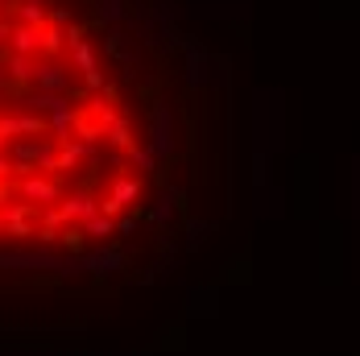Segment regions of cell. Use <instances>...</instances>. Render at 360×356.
<instances>
[{
	"mask_svg": "<svg viewBox=\"0 0 360 356\" xmlns=\"http://www.w3.org/2000/svg\"><path fill=\"white\" fill-rule=\"evenodd\" d=\"M8 174H13V162H8V158L0 153V178H8Z\"/></svg>",
	"mask_w": 360,
	"mask_h": 356,
	"instance_id": "obj_17",
	"label": "cell"
},
{
	"mask_svg": "<svg viewBox=\"0 0 360 356\" xmlns=\"http://www.w3.org/2000/svg\"><path fill=\"white\" fill-rule=\"evenodd\" d=\"M17 195H21V199H30V203H58V195H63V182H58V178H41V174L34 170V174L21 178Z\"/></svg>",
	"mask_w": 360,
	"mask_h": 356,
	"instance_id": "obj_2",
	"label": "cell"
},
{
	"mask_svg": "<svg viewBox=\"0 0 360 356\" xmlns=\"http://www.w3.org/2000/svg\"><path fill=\"white\" fill-rule=\"evenodd\" d=\"M8 79H13V83H30V79H34L30 54H13V58H8Z\"/></svg>",
	"mask_w": 360,
	"mask_h": 356,
	"instance_id": "obj_13",
	"label": "cell"
},
{
	"mask_svg": "<svg viewBox=\"0 0 360 356\" xmlns=\"http://www.w3.org/2000/svg\"><path fill=\"white\" fill-rule=\"evenodd\" d=\"M124 153H129V162H133L137 170H145V174H158V153H153V149H141V145L133 141Z\"/></svg>",
	"mask_w": 360,
	"mask_h": 356,
	"instance_id": "obj_12",
	"label": "cell"
},
{
	"mask_svg": "<svg viewBox=\"0 0 360 356\" xmlns=\"http://www.w3.org/2000/svg\"><path fill=\"white\" fill-rule=\"evenodd\" d=\"M104 141H108L112 149H129V145H133V125H129L124 116H116L108 129H104Z\"/></svg>",
	"mask_w": 360,
	"mask_h": 356,
	"instance_id": "obj_11",
	"label": "cell"
},
{
	"mask_svg": "<svg viewBox=\"0 0 360 356\" xmlns=\"http://www.w3.org/2000/svg\"><path fill=\"white\" fill-rule=\"evenodd\" d=\"M17 21H21V25H37V30H41V25H46V8H41V4H34V0H30V4H17Z\"/></svg>",
	"mask_w": 360,
	"mask_h": 356,
	"instance_id": "obj_14",
	"label": "cell"
},
{
	"mask_svg": "<svg viewBox=\"0 0 360 356\" xmlns=\"http://www.w3.org/2000/svg\"><path fill=\"white\" fill-rule=\"evenodd\" d=\"M133 228H137V215H120V220H116V232H120V236H129Z\"/></svg>",
	"mask_w": 360,
	"mask_h": 356,
	"instance_id": "obj_16",
	"label": "cell"
},
{
	"mask_svg": "<svg viewBox=\"0 0 360 356\" xmlns=\"http://www.w3.org/2000/svg\"><path fill=\"white\" fill-rule=\"evenodd\" d=\"M0 228H4L8 236H34V224H30V215H25V203H8L4 215H0Z\"/></svg>",
	"mask_w": 360,
	"mask_h": 356,
	"instance_id": "obj_6",
	"label": "cell"
},
{
	"mask_svg": "<svg viewBox=\"0 0 360 356\" xmlns=\"http://www.w3.org/2000/svg\"><path fill=\"white\" fill-rule=\"evenodd\" d=\"M137 199H141V178L116 174V178H112V186H108V199H100V212L116 220L120 212L137 208Z\"/></svg>",
	"mask_w": 360,
	"mask_h": 356,
	"instance_id": "obj_1",
	"label": "cell"
},
{
	"mask_svg": "<svg viewBox=\"0 0 360 356\" xmlns=\"http://www.w3.org/2000/svg\"><path fill=\"white\" fill-rule=\"evenodd\" d=\"M75 112H79V108H71V100L54 96V104H50V125H46V129H54V133H58V141H67V137H71Z\"/></svg>",
	"mask_w": 360,
	"mask_h": 356,
	"instance_id": "obj_5",
	"label": "cell"
},
{
	"mask_svg": "<svg viewBox=\"0 0 360 356\" xmlns=\"http://www.w3.org/2000/svg\"><path fill=\"white\" fill-rule=\"evenodd\" d=\"M8 46H13V54H37L41 50V30L37 25H17L8 34Z\"/></svg>",
	"mask_w": 360,
	"mask_h": 356,
	"instance_id": "obj_8",
	"label": "cell"
},
{
	"mask_svg": "<svg viewBox=\"0 0 360 356\" xmlns=\"http://www.w3.org/2000/svg\"><path fill=\"white\" fill-rule=\"evenodd\" d=\"M58 212H63V220H67V224H83L87 215L100 212V203H96V199H91V191L83 186V191H75V195H67V199L58 203Z\"/></svg>",
	"mask_w": 360,
	"mask_h": 356,
	"instance_id": "obj_3",
	"label": "cell"
},
{
	"mask_svg": "<svg viewBox=\"0 0 360 356\" xmlns=\"http://www.w3.org/2000/svg\"><path fill=\"white\" fill-rule=\"evenodd\" d=\"M34 83L41 91H63L67 87V71L58 63H41V67H34Z\"/></svg>",
	"mask_w": 360,
	"mask_h": 356,
	"instance_id": "obj_9",
	"label": "cell"
},
{
	"mask_svg": "<svg viewBox=\"0 0 360 356\" xmlns=\"http://www.w3.org/2000/svg\"><path fill=\"white\" fill-rule=\"evenodd\" d=\"M83 265L96 274V278H104V274H116V269H124V253L120 249H96L83 257Z\"/></svg>",
	"mask_w": 360,
	"mask_h": 356,
	"instance_id": "obj_4",
	"label": "cell"
},
{
	"mask_svg": "<svg viewBox=\"0 0 360 356\" xmlns=\"http://www.w3.org/2000/svg\"><path fill=\"white\" fill-rule=\"evenodd\" d=\"M79 228H83V236L104 241V236H112V232H116V220H112V215H104V212H96V215H87Z\"/></svg>",
	"mask_w": 360,
	"mask_h": 356,
	"instance_id": "obj_10",
	"label": "cell"
},
{
	"mask_svg": "<svg viewBox=\"0 0 360 356\" xmlns=\"http://www.w3.org/2000/svg\"><path fill=\"white\" fill-rule=\"evenodd\" d=\"M67 46H71V58H75V67H79V75L100 71V54H96V46L87 37H71Z\"/></svg>",
	"mask_w": 360,
	"mask_h": 356,
	"instance_id": "obj_7",
	"label": "cell"
},
{
	"mask_svg": "<svg viewBox=\"0 0 360 356\" xmlns=\"http://www.w3.org/2000/svg\"><path fill=\"white\" fill-rule=\"evenodd\" d=\"M63 42H67V34H63L58 25H41V50H46V54H58Z\"/></svg>",
	"mask_w": 360,
	"mask_h": 356,
	"instance_id": "obj_15",
	"label": "cell"
}]
</instances>
